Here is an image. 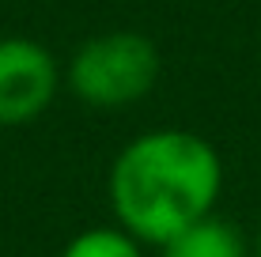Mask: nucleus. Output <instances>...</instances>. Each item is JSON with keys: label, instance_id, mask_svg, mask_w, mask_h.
I'll return each mask as SVG.
<instances>
[{"label": "nucleus", "instance_id": "f257e3e1", "mask_svg": "<svg viewBox=\"0 0 261 257\" xmlns=\"http://www.w3.org/2000/svg\"><path fill=\"white\" fill-rule=\"evenodd\" d=\"M223 189L220 152L193 129H148L114 155L106 201L114 223L144 246H163L212 216Z\"/></svg>", "mask_w": 261, "mask_h": 257}, {"label": "nucleus", "instance_id": "f03ea898", "mask_svg": "<svg viewBox=\"0 0 261 257\" xmlns=\"http://www.w3.org/2000/svg\"><path fill=\"white\" fill-rule=\"evenodd\" d=\"M163 61L148 34L106 31L80 42L65 65V83L91 110H125L159 83Z\"/></svg>", "mask_w": 261, "mask_h": 257}, {"label": "nucleus", "instance_id": "7ed1b4c3", "mask_svg": "<svg viewBox=\"0 0 261 257\" xmlns=\"http://www.w3.org/2000/svg\"><path fill=\"white\" fill-rule=\"evenodd\" d=\"M65 68L34 38H0V129H19L38 121L53 106Z\"/></svg>", "mask_w": 261, "mask_h": 257}, {"label": "nucleus", "instance_id": "20e7f679", "mask_svg": "<svg viewBox=\"0 0 261 257\" xmlns=\"http://www.w3.org/2000/svg\"><path fill=\"white\" fill-rule=\"evenodd\" d=\"M159 257H250V246L235 223L212 212V216L197 219L193 227L178 231L170 242H163Z\"/></svg>", "mask_w": 261, "mask_h": 257}, {"label": "nucleus", "instance_id": "39448f33", "mask_svg": "<svg viewBox=\"0 0 261 257\" xmlns=\"http://www.w3.org/2000/svg\"><path fill=\"white\" fill-rule=\"evenodd\" d=\"M61 257H144V242L118 223H102V227H87V231L72 235Z\"/></svg>", "mask_w": 261, "mask_h": 257}, {"label": "nucleus", "instance_id": "423d86ee", "mask_svg": "<svg viewBox=\"0 0 261 257\" xmlns=\"http://www.w3.org/2000/svg\"><path fill=\"white\" fill-rule=\"evenodd\" d=\"M254 257H261V231H257V242H254Z\"/></svg>", "mask_w": 261, "mask_h": 257}]
</instances>
